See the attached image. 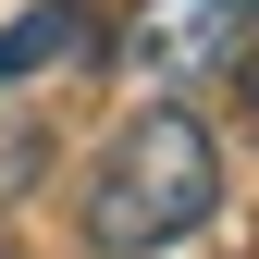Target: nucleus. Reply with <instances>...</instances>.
Returning a JSON list of instances; mask_svg holds the SVG:
<instances>
[{"label":"nucleus","instance_id":"obj_1","mask_svg":"<svg viewBox=\"0 0 259 259\" xmlns=\"http://www.w3.org/2000/svg\"><path fill=\"white\" fill-rule=\"evenodd\" d=\"M210 210H222V148H210V123L173 111V99H148L99 148V173H87V247L99 259H160V247L198 235Z\"/></svg>","mask_w":259,"mask_h":259},{"label":"nucleus","instance_id":"obj_2","mask_svg":"<svg viewBox=\"0 0 259 259\" xmlns=\"http://www.w3.org/2000/svg\"><path fill=\"white\" fill-rule=\"evenodd\" d=\"M235 37H247L235 0H148V13L123 25V62H136L148 87H198V74L235 62Z\"/></svg>","mask_w":259,"mask_h":259},{"label":"nucleus","instance_id":"obj_3","mask_svg":"<svg viewBox=\"0 0 259 259\" xmlns=\"http://www.w3.org/2000/svg\"><path fill=\"white\" fill-rule=\"evenodd\" d=\"M87 50H99V13H87V0H50V13L0 25V87L13 74H62V62H87Z\"/></svg>","mask_w":259,"mask_h":259},{"label":"nucleus","instance_id":"obj_4","mask_svg":"<svg viewBox=\"0 0 259 259\" xmlns=\"http://www.w3.org/2000/svg\"><path fill=\"white\" fill-rule=\"evenodd\" d=\"M247 123H259V62H247Z\"/></svg>","mask_w":259,"mask_h":259},{"label":"nucleus","instance_id":"obj_5","mask_svg":"<svg viewBox=\"0 0 259 259\" xmlns=\"http://www.w3.org/2000/svg\"><path fill=\"white\" fill-rule=\"evenodd\" d=\"M235 13H247V25H259V0H235Z\"/></svg>","mask_w":259,"mask_h":259}]
</instances>
